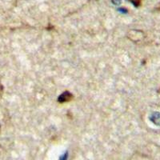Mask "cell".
<instances>
[{
  "mask_svg": "<svg viewBox=\"0 0 160 160\" xmlns=\"http://www.w3.org/2000/svg\"><path fill=\"white\" fill-rule=\"evenodd\" d=\"M131 3H133V5H135V7H138V6L141 4L142 2V0H128Z\"/></svg>",
  "mask_w": 160,
  "mask_h": 160,
  "instance_id": "obj_1",
  "label": "cell"
},
{
  "mask_svg": "<svg viewBox=\"0 0 160 160\" xmlns=\"http://www.w3.org/2000/svg\"><path fill=\"white\" fill-rule=\"evenodd\" d=\"M68 152H66L65 154H63L62 156L60 157L59 160H68Z\"/></svg>",
  "mask_w": 160,
  "mask_h": 160,
  "instance_id": "obj_2",
  "label": "cell"
}]
</instances>
